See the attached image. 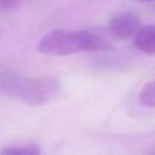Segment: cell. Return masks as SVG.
Returning a JSON list of instances; mask_svg holds the SVG:
<instances>
[{
  "label": "cell",
  "instance_id": "1",
  "mask_svg": "<svg viewBox=\"0 0 155 155\" xmlns=\"http://www.w3.org/2000/svg\"><path fill=\"white\" fill-rule=\"evenodd\" d=\"M111 47V41L97 31H73V29H55L47 32L37 44V50L49 56H67L81 52L107 50Z\"/></svg>",
  "mask_w": 155,
  "mask_h": 155
},
{
  "label": "cell",
  "instance_id": "2",
  "mask_svg": "<svg viewBox=\"0 0 155 155\" xmlns=\"http://www.w3.org/2000/svg\"><path fill=\"white\" fill-rule=\"evenodd\" d=\"M61 94V82L52 76H21L17 99L38 107L52 102Z\"/></svg>",
  "mask_w": 155,
  "mask_h": 155
},
{
  "label": "cell",
  "instance_id": "3",
  "mask_svg": "<svg viewBox=\"0 0 155 155\" xmlns=\"http://www.w3.org/2000/svg\"><path fill=\"white\" fill-rule=\"evenodd\" d=\"M140 29V17L132 11L116 14L108 25V32L116 40H129Z\"/></svg>",
  "mask_w": 155,
  "mask_h": 155
},
{
  "label": "cell",
  "instance_id": "4",
  "mask_svg": "<svg viewBox=\"0 0 155 155\" xmlns=\"http://www.w3.org/2000/svg\"><path fill=\"white\" fill-rule=\"evenodd\" d=\"M134 46L143 53L155 55V23L143 26L135 32Z\"/></svg>",
  "mask_w": 155,
  "mask_h": 155
},
{
  "label": "cell",
  "instance_id": "5",
  "mask_svg": "<svg viewBox=\"0 0 155 155\" xmlns=\"http://www.w3.org/2000/svg\"><path fill=\"white\" fill-rule=\"evenodd\" d=\"M21 76L18 71L12 70V68H6L2 67L0 68V90H2L6 96L17 99V93H18V85H20V79Z\"/></svg>",
  "mask_w": 155,
  "mask_h": 155
},
{
  "label": "cell",
  "instance_id": "6",
  "mask_svg": "<svg viewBox=\"0 0 155 155\" xmlns=\"http://www.w3.org/2000/svg\"><path fill=\"white\" fill-rule=\"evenodd\" d=\"M0 153L5 155H40L41 147L38 144H26V146H8L0 150Z\"/></svg>",
  "mask_w": 155,
  "mask_h": 155
},
{
  "label": "cell",
  "instance_id": "7",
  "mask_svg": "<svg viewBox=\"0 0 155 155\" xmlns=\"http://www.w3.org/2000/svg\"><path fill=\"white\" fill-rule=\"evenodd\" d=\"M138 102L146 108H155V79L147 82L141 88L138 94Z\"/></svg>",
  "mask_w": 155,
  "mask_h": 155
},
{
  "label": "cell",
  "instance_id": "8",
  "mask_svg": "<svg viewBox=\"0 0 155 155\" xmlns=\"http://www.w3.org/2000/svg\"><path fill=\"white\" fill-rule=\"evenodd\" d=\"M18 3H20V0H0V9L11 11V9H15Z\"/></svg>",
  "mask_w": 155,
  "mask_h": 155
},
{
  "label": "cell",
  "instance_id": "9",
  "mask_svg": "<svg viewBox=\"0 0 155 155\" xmlns=\"http://www.w3.org/2000/svg\"><path fill=\"white\" fill-rule=\"evenodd\" d=\"M138 2H143V3H147V2H153V0H138Z\"/></svg>",
  "mask_w": 155,
  "mask_h": 155
}]
</instances>
